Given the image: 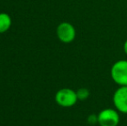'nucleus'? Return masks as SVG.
Here are the masks:
<instances>
[{"mask_svg": "<svg viewBox=\"0 0 127 126\" xmlns=\"http://www.w3.org/2000/svg\"><path fill=\"white\" fill-rule=\"evenodd\" d=\"M76 94H77V98H78V100L84 101V100H87L89 98V96H90V91L86 87H80L76 91Z\"/></svg>", "mask_w": 127, "mask_h": 126, "instance_id": "obj_7", "label": "nucleus"}, {"mask_svg": "<svg viewBox=\"0 0 127 126\" xmlns=\"http://www.w3.org/2000/svg\"><path fill=\"white\" fill-rule=\"evenodd\" d=\"M55 99L58 105L64 108L72 107L78 102L76 91L71 88H62L58 90L55 95Z\"/></svg>", "mask_w": 127, "mask_h": 126, "instance_id": "obj_2", "label": "nucleus"}, {"mask_svg": "<svg viewBox=\"0 0 127 126\" xmlns=\"http://www.w3.org/2000/svg\"><path fill=\"white\" fill-rule=\"evenodd\" d=\"M120 122L119 112L116 109L105 108L98 113L99 126H118Z\"/></svg>", "mask_w": 127, "mask_h": 126, "instance_id": "obj_3", "label": "nucleus"}, {"mask_svg": "<svg viewBox=\"0 0 127 126\" xmlns=\"http://www.w3.org/2000/svg\"><path fill=\"white\" fill-rule=\"evenodd\" d=\"M112 103L119 113L127 114V86H119L112 95Z\"/></svg>", "mask_w": 127, "mask_h": 126, "instance_id": "obj_5", "label": "nucleus"}, {"mask_svg": "<svg viewBox=\"0 0 127 126\" xmlns=\"http://www.w3.org/2000/svg\"><path fill=\"white\" fill-rule=\"evenodd\" d=\"M111 78L119 86H127V60H119L111 67Z\"/></svg>", "mask_w": 127, "mask_h": 126, "instance_id": "obj_1", "label": "nucleus"}, {"mask_svg": "<svg viewBox=\"0 0 127 126\" xmlns=\"http://www.w3.org/2000/svg\"><path fill=\"white\" fill-rule=\"evenodd\" d=\"M87 123L91 125L98 124V114H91L87 117Z\"/></svg>", "mask_w": 127, "mask_h": 126, "instance_id": "obj_8", "label": "nucleus"}, {"mask_svg": "<svg viewBox=\"0 0 127 126\" xmlns=\"http://www.w3.org/2000/svg\"><path fill=\"white\" fill-rule=\"evenodd\" d=\"M123 50H124V53L127 55V39L125 41L124 44H123Z\"/></svg>", "mask_w": 127, "mask_h": 126, "instance_id": "obj_9", "label": "nucleus"}, {"mask_svg": "<svg viewBox=\"0 0 127 126\" xmlns=\"http://www.w3.org/2000/svg\"><path fill=\"white\" fill-rule=\"evenodd\" d=\"M12 24L11 17L9 14L2 12L0 13V34L5 33L10 29Z\"/></svg>", "mask_w": 127, "mask_h": 126, "instance_id": "obj_6", "label": "nucleus"}, {"mask_svg": "<svg viewBox=\"0 0 127 126\" xmlns=\"http://www.w3.org/2000/svg\"><path fill=\"white\" fill-rule=\"evenodd\" d=\"M57 38L63 43H70L76 37V29L72 24L62 22L56 28Z\"/></svg>", "mask_w": 127, "mask_h": 126, "instance_id": "obj_4", "label": "nucleus"}]
</instances>
